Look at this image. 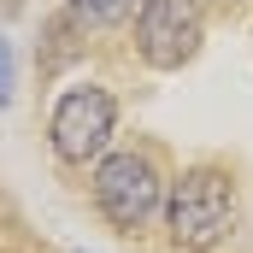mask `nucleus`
I'll return each mask as SVG.
<instances>
[{"instance_id":"1","label":"nucleus","mask_w":253,"mask_h":253,"mask_svg":"<svg viewBox=\"0 0 253 253\" xmlns=\"http://www.w3.org/2000/svg\"><path fill=\"white\" fill-rule=\"evenodd\" d=\"M236 218H242L236 177L218 171V165H189L165 194V230H171V248H183V253L224 248L236 236Z\"/></svg>"},{"instance_id":"2","label":"nucleus","mask_w":253,"mask_h":253,"mask_svg":"<svg viewBox=\"0 0 253 253\" xmlns=\"http://www.w3.org/2000/svg\"><path fill=\"white\" fill-rule=\"evenodd\" d=\"M94 206L112 230H141L153 212H165V177H159L153 153H141V147L106 153L94 171Z\"/></svg>"},{"instance_id":"3","label":"nucleus","mask_w":253,"mask_h":253,"mask_svg":"<svg viewBox=\"0 0 253 253\" xmlns=\"http://www.w3.org/2000/svg\"><path fill=\"white\" fill-rule=\"evenodd\" d=\"M112 129H118V100L100 83H77V88H65L59 100H53L47 141H53V153H59L65 165H88V159L106 153Z\"/></svg>"},{"instance_id":"4","label":"nucleus","mask_w":253,"mask_h":253,"mask_svg":"<svg viewBox=\"0 0 253 253\" xmlns=\"http://www.w3.org/2000/svg\"><path fill=\"white\" fill-rule=\"evenodd\" d=\"M200 0H141L135 12V53L153 71H177L200 53Z\"/></svg>"},{"instance_id":"5","label":"nucleus","mask_w":253,"mask_h":253,"mask_svg":"<svg viewBox=\"0 0 253 253\" xmlns=\"http://www.w3.org/2000/svg\"><path fill=\"white\" fill-rule=\"evenodd\" d=\"M129 12H141V0H71V24L77 30H112Z\"/></svg>"},{"instance_id":"6","label":"nucleus","mask_w":253,"mask_h":253,"mask_svg":"<svg viewBox=\"0 0 253 253\" xmlns=\"http://www.w3.org/2000/svg\"><path fill=\"white\" fill-rule=\"evenodd\" d=\"M12 83H18V71H12V47L0 42V106L12 100Z\"/></svg>"}]
</instances>
